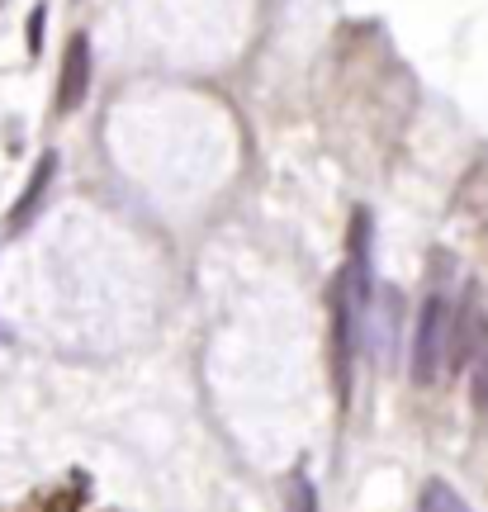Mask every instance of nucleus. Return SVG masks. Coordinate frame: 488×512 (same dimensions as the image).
I'll use <instances>...</instances> for the list:
<instances>
[{
  "mask_svg": "<svg viewBox=\"0 0 488 512\" xmlns=\"http://www.w3.org/2000/svg\"><path fill=\"white\" fill-rule=\"evenodd\" d=\"M53 176H57V152H43V157L34 162V171H29L24 195H19L15 209H10V233H24V228L38 219V209H43L48 190H53Z\"/></svg>",
  "mask_w": 488,
  "mask_h": 512,
  "instance_id": "20e7f679",
  "label": "nucleus"
},
{
  "mask_svg": "<svg viewBox=\"0 0 488 512\" xmlns=\"http://www.w3.org/2000/svg\"><path fill=\"white\" fill-rule=\"evenodd\" d=\"M91 91V38L76 34L62 53V76H57V110L72 114Z\"/></svg>",
  "mask_w": 488,
  "mask_h": 512,
  "instance_id": "7ed1b4c3",
  "label": "nucleus"
},
{
  "mask_svg": "<svg viewBox=\"0 0 488 512\" xmlns=\"http://www.w3.org/2000/svg\"><path fill=\"white\" fill-rule=\"evenodd\" d=\"M285 512H318V494H313V484H308L304 475H294V484H290V503H285Z\"/></svg>",
  "mask_w": 488,
  "mask_h": 512,
  "instance_id": "0eeeda50",
  "label": "nucleus"
},
{
  "mask_svg": "<svg viewBox=\"0 0 488 512\" xmlns=\"http://www.w3.org/2000/svg\"><path fill=\"white\" fill-rule=\"evenodd\" d=\"M470 399L479 413H488V347L479 356V366H474V380H470Z\"/></svg>",
  "mask_w": 488,
  "mask_h": 512,
  "instance_id": "6e6552de",
  "label": "nucleus"
},
{
  "mask_svg": "<svg viewBox=\"0 0 488 512\" xmlns=\"http://www.w3.org/2000/svg\"><path fill=\"white\" fill-rule=\"evenodd\" d=\"M43 24H48V5H34V15H29V53H38V43H43Z\"/></svg>",
  "mask_w": 488,
  "mask_h": 512,
  "instance_id": "1a4fd4ad",
  "label": "nucleus"
},
{
  "mask_svg": "<svg viewBox=\"0 0 488 512\" xmlns=\"http://www.w3.org/2000/svg\"><path fill=\"white\" fill-rule=\"evenodd\" d=\"M446 337H451V304H446V294H427L413 323V356H408L413 384H432L441 375V366H446Z\"/></svg>",
  "mask_w": 488,
  "mask_h": 512,
  "instance_id": "f03ea898",
  "label": "nucleus"
},
{
  "mask_svg": "<svg viewBox=\"0 0 488 512\" xmlns=\"http://www.w3.org/2000/svg\"><path fill=\"white\" fill-rule=\"evenodd\" d=\"M479 332H484V313H479V299H474V290H470V299L451 313V337H446V361H451V370L470 366L474 347H479Z\"/></svg>",
  "mask_w": 488,
  "mask_h": 512,
  "instance_id": "39448f33",
  "label": "nucleus"
},
{
  "mask_svg": "<svg viewBox=\"0 0 488 512\" xmlns=\"http://www.w3.org/2000/svg\"><path fill=\"white\" fill-rule=\"evenodd\" d=\"M327 318H332V389H337V403L346 408L351 403V370H356V318H361V299L351 294L342 271L332 280Z\"/></svg>",
  "mask_w": 488,
  "mask_h": 512,
  "instance_id": "f257e3e1",
  "label": "nucleus"
},
{
  "mask_svg": "<svg viewBox=\"0 0 488 512\" xmlns=\"http://www.w3.org/2000/svg\"><path fill=\"white\" fill-rule=\"evenodd\" d=\"M417 512H474V508L455 494L446 479H427V484H422V494H417Z\"/></svg>",
  "mask_w": 488,
  "mask_h": 512,
  "instance_id": "423d86ee",
  "label": "nucleus"
}]
</instances>
